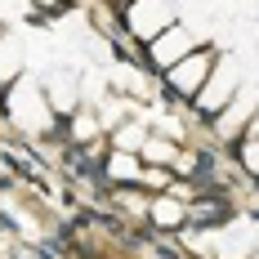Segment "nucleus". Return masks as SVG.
I'll return each instance as SVG.
<instances>
[{"mask_svg":"<svg viewBox=\"0 0 259 259\" xmlns=\"http://www.w3.org/2000/svg\"><path fill=\"white\" fill-rule=\"evenodd\" d=\"M241 165L259 175V130H250V139H246V148H241Z\"/></svg>","mask_w":259,"mask_h":259,"instance_id":"obj_15","label":"nucleus"},{"mask_svg":"<svg viewBox=\"0 0 259 259\" xmlns=\"http://www.w3.org/2000/svg\"><path fill=\"white\" fill-rule=\"evenodd\" d=\"M237 90H241V67H237V58H214L206 85L197 90V112H206V116L224 112Z\"/></svg>","mask_w":259,"mask_h":259,"instance_id":"obj_2","label":"nucleus"},{"mask_svg":"<svg viewBox=\"0 0 259 259\" xmlns=\"http://www.w3.org/2000/svg\"><path fill=\"white\" fill-rule=\"evenodd\" d=\"M143 161H152V165H175L179 152H175V143H170V139L148 134V139H143Z\"/></svg>","mask_w":259,"mask_h":259,"instance_id":"obj_12","label":"nucleus"},{"mask_svg":"<svg viewBox=\"0 0 259 259\" xmlns=\"http://www.w3.org/2000/svg\"><path fill=\"white\" fill-rule=\"evenodd\" d=\"M27 67V50L18 36H0V85H14Z\"/></svg>","mask_w":259,"mask_h":259,"instance_id":"obj_10","label":"nucleus"},{"mask_svg":"<svg viewBox=\"0 0 259 259\" xmlns=\"http://www.w3.org/2000/svg\"><path fill=\"white\" fill-rule=\"evenodd\" d=\"M192 45H197V40H192V31H183V27L175 23L170 31H161L152 45H148V50H152V54H148V63L165 72V67H175V63H179L183 54H192Z\"/></svg>","mask_w":259,"mask_h":259,"instance_id":"obj_7","label":"nucleus"},{"mask_svg":"<svg viewBox=\"0 0 259 259\" xmlns=\"http://www.w3.org/2000/svg\"><path fill=\"white\" fill-rule=\"evenodd\" d=\"M99 130H103V121H99L94 112H72V139H76V143H90Z\"/></svg>","mask_w":259,"mask_h":259,"instance_id":"obj_13","label":"nucleus"},{"mask_svg":"<svg viewBox=\"0 0 259 259\" xmlns=\"http://www.w3.org/2000/svg\"><path fill=\"white\" fill-rule=\"evenodd\" d=\"M255 116H259V90L255 85H241L233 99H228V107L214 112V134H219V139H237Z\"/></svg>","mask_w":259,"mask_h":259,"instance_id":"obj_5","label":"nucleus"},{"mask_svg":"<svg viewBox=\"0 0 259 259\" xmlns=\"http://www.w3.org/2000/svg\"><path fill=\"white\" fill-rule=\"evenodd\" d=\"M143 139H148V134H143L139 125H121V134H116V148H125V152H134V148H139V152H143Z\"/></svg>","mask_w":259,"mask_h":259,"instance_id":"obj_14","label":"nucleus"},{"mask_svg":"<svg viewBox=\"0 0 259 259\" xmlns=\"http://www.w3.org/2000/svg\"><path fill=\"white\" fill-rule=\"evenodd\" d=\"M107 175H112V179H139V175H143V165H139V156L134 152H125V148H116V152L107 156Z\"/></svg>","mask_w":259,"mask_h":259,"instance_id":"obj_11","label":"nucleus"},{"mask_svg":"<svg viewBox=\"0 0 259 259\" xmlns=\"http://www.w3.org/2000/svg\"><path fill=\"white\" fill-rule=\"evenodd\" d=\"M76 90H80V80L72 76V72H54L50 85H45V99H50L54 112H76V103H80Z\"/></svg>","mask_w":259,"mask_h":259,"instance_id":"obj_8","label":"nucleus"},{"mask_svg":"<svg viewBox=\"0 0 259 259\" xmlns=\"http://www.w3.org/2000/svg\"><path fill=\"white\" fill-rule=\"evenodd\" d=\"M125 27H130L134 40L152 45L161 31L175 27V5H170V0H134V5L125 9Z\"/></svg>","mask_w":259,"mask_h":259,"instance_id":"obj_3","label":"nucleus"},{"mask_svg":"<svg viewBox=\"0 0 259 259\" xmlns=\"http://www.w3.org/2000/svg\"><path fill=\"white\" fill-rule=\"evenodd\" d=\"M148 214H152V224H161V228H175V224H188V201H183L179 192H165V197H152L148 201Z\"/></svg>","mask_w":259,"mask_h":259,"instance_id":"obj_9","label":"nucleus"},{"mask_svg":"<svg viewBox=\"0 0 259 259\" xmlns=\"http://www.w3.org/2000/svg\"><path fill=\"white\" fill-rule=\"evenodd\" d=\"M5 112H9V125L27 130V134H40V130L54 125V107H50V99H45V90H40L36 80H23V76L9 85Z\"/></svg>","mask_w":259,"mask_h":259,"instance_id":"obj_1","label":"nucleus"},{"mask_svg":"<svg viewBox=\"0 0 259 259\" xmlns=\"http://www.w3.org/2000/svg\"><path fill=\"white\" fill-rule=\"evenodd\" d=\"M0 36H5V31H0Z\"/></svg>","mask_w":259,"mask_h":259,"instance_id":"obj_16","label":"nucleus"},{"mask_svg":"<svg viewBox=\"0 0 259 259\" xmlns=\"http://www.w3.org/2000/svg\"><path fill=\"white\" fill-rule=\"evenodd\" d=\"M259 246V228L250 219H237L228 228H214V255L219 259H241Z\"/></svg>","mask_w":259,"mask_h":259,"instance_id":"obj_6","label":"nucleus"},{"mask_svg":"<svg viewBox=\"0 0 259 259\" xmlns=\"http://www.w3.org/2000/svg\"><path fill=\"white\" fill-rule=\"evenodd\" d=\"M210 67H214V54L210 50H192V54H183L175 67H165V80H170V90H175L179 99H197V90L206 85Z\"/></svg>","mask_w":259,"mask_h":259,"instance_id":"obj_4","label":"nucleus"}]
</instances>
